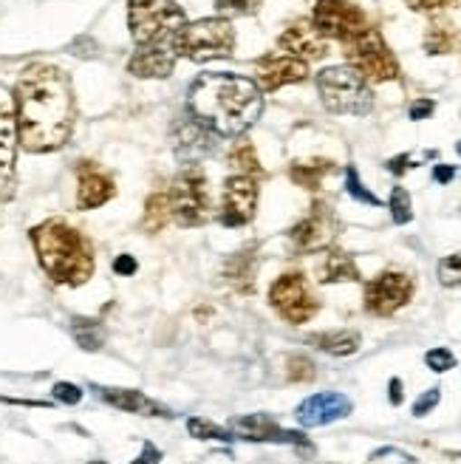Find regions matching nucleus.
<instances>
[{"instance_id":"obj_47","label":"nucleus","mask_w":461,"mask_h":464,"mask_svg":"<svg viewBox=\"0 0 461 464\" xmlns=\"http://www.w3.org/2000/svg\"><path fill=\"white\" fill-rule=\"evenodd\" d=\"M91 464H108V461H91Z\"/></svg>"},{"instance_id":"obj_24","label":"nucleus","mask_w":461,"mask_h":464,"mask_svg":"<svg viewBox=\"0 0 461 464\" xmlns=\"http://www.w3.org/2000/svg\"><path fill=\"white\" fill-rule=\"evenodd\" d=\"M224 275H226V281L233 284L238 292H244V295H249L252 289H255V275H258V255H255V246L235 252L233 258L226 261Z\"/></svg>"},{"instance_id":"obj_44","label":"nucleus","mask_w":461,"mask_h":464,"mask_svg":"<svg viewBox=\"0 0 461 464\" xmlns=\"http://www.w3.org/2000/svg\"><path fill=\"white\" fill-rule=\"evenodd\" d=\"M408 168H413L408 153H402V156H397V159H390V161H388V170H390V173H399V176H402Z\"/></svg>"},{"instance_id":"obj_10","label":"nucleus","mask_w":461,"mask_h":464,"mask_svg":"<svg viewBox=\"0 0 461 464\" xmlns=\"http://www.w3.org/2000/svg\"><path fill=\"white\" fill-rule=\"evenodd\" d=\"M312 23L326 40H340V43H349L351 37L368 29L362 9L354 6L351 0H317Z\"/></svg>"},{"instance_id":"obj_17","label":"nucleus","mask_w":461,"mask_h":464,"mask_svg":"<svg viewBox=\"0 0 461 464\" xmlns=\"http://www.w3.org/2000/svg\"><path fill=\"white\" fill-rule=\"evenodd\" d=\"M117 196V184L97 165V161H80L77 165V210H97Z\"/></svg>"},{"instance_id":"obj_26","label":"nucleus","mask_w":461,"mask_h":464,"mask_svg":"<svg viewBox=\"0 0 461 464\" xmlns=\"http://www.w3.org/2000/svg\"><path fill=\"white\" fill-rule=\"evenodd\" d=\"M329 173H334V161H329V159L294 161V165L289 168V179L303 190H320Z\"/></svg>"},{"instance_id":"obj_46","label":"nucleus","mask_w":461,"mask_h":464,"mask_svg":"<svg viewBox=\"0 0 461 464\" xmlns=\"http://www.w3.org/2000/svg\"><path fill=\"white\" fill-rule=\"evenodd\" d=\"M390 402L394 405L402 402V382L399 380H390Z\"/></svg>"},{"instance_id":"obj_21","label":"nucleus","mask_w":461,"mask_h":464,"mask_svg":"<svg viewBox=\"0 0 461 464\" xmlns=\"http://www.w3.org/2000/svg\"><path fill=\"white\" fill-rule=\"evenodd\" d=\"M213 139H216V133L210 128H204L196 116H190V120H181L176 125L173 145L184 161H198L201 156H206L213 150Z\"/></svg>"},{"instance_id":"obj_8","label":"nucleus","mask_w":461,"mask_h":464,"mask_svg":"<svg viewBox=\"0 0 461 464\" xmlns=\"http://www.w3.org/2000/svg\"><path fill=\"white\" fill-rule=\"evenodd\" d=\"M342 54L354 72H360L368 82H390L399 77V63L390 52L385 37L368 26L349 43H342Z\"/></svg>"},{"instance_id":"obj_43","label":"nucleus","mask_w":461,"mask_h":464,"mask_svg":"<svg viewBox=\"0 0 461 464\" xmlns=\"http://www.w3.org/2000/svg\"><path fill=\"white\" fill-rule=\"evenodd\" d=\"M158 461H161V453H158V448L148 442V445L142 448V453L136 456V459H133L130 464H158Z\"/></svg>"},{"instance_id":"obj_5","label":"nucleus","mask_w":461,"mask_h":464,"mask_svg":"<svg viewBox=\"0 0 461 464\" xmlns=\"http://www.w3.org/2000/svg\"><path fill=\"white\" fill-rule=\"evenodd\" d=\"M317 91L326 111L340 116H365L374 111V91L351 65H331L317 74Z\"/></svg>"},{"instance_id":"obj_4","label":"nucleus","mask_w":461,"mask_h":464,"mask_svg":"<svg viewBox=\"0 0 461 464\" xmlns=\"http://www.w3.org/2000/svg\"><path fill=\"white\" fill-rule=\"evenodd\" d=\"M170 49L176 57H187L193 63L226 60L235 52V29L224 17H201L196 23H184L173 34Z\"/></svg>"},{"instance_id":"obj_41","label":"nucleus","mask_w":461,"mask_h":464,"mask_svg":"<svg viewBox=\"0 0 461 464\" xmlns=\"http://www.w3.org/2000/svg\"><path fill=\"white\" fill-rule=\"evenodd\" d=\"M436 111V105H433V100H419V102H413L410 105V120L413 122H422V120H427V116Z\"/></svg>"},{"instance_id":"obj_11","label":"nucleus","mask_w":461,"mask_h":464,"mask_svg":"<svg viewBox=\"0 0 461 464\" xmlns=\"http://www.w3.org/2000/svg\"><path fill=\"white\" fill-rule=\"evenodd\" d=\"M413 297V277L405 272H382L365 286V309L368 314L390 317Z\"/></svg>"},{"instance_id":"obj_12","label":"nucleus","mask_w":461,"mask_h":464,"mask_svg":"<svg viewBox=\"0 0 461 464\" xmlns=\"http://www.w3.org/2000/svg\"><path fill=\"white\" fill-rule=\"evenodd\" d=\"M17 148H20V128H17L14 94L0 85V196L4 198L12 196Z\"/></svg>"},{"instance_id":"obj_6","label":"nucleus","mask_w":461,"mask_h":464,"mask_svg":"<svg viewBox=\"0 0 461 464\" xmlns=\"http://www.w3.org/2000/svg\"><path fill=\"white\" fill-rule=\"evenodd\" d=\"M187 23L176 0H128V29L136 45L170 43Z\"/></svg>"},{"instance_id":"obj_18","label":"nucleus","mask_w":461,"mask_h":464,"mask_svg":"<svg viewBox=\"0 0 461 464\" xmlns=\"http://www.w3.org/2000/svg\"><path fill=\"white\" fill-rule=\"evenodd\" d=\"M349 413H351V400L345 397V393L322 391V393H314V397L301 402V408H297V422L303 428H320V425L337 422Z\"/></svg>"},{"instance_id":"obj_29","label":"nucleus","mask_w":461,"mask_h":464,"mask_svg":"<svg viewBox=\"0 0 461 464\" xmlns=\"http://www.w3.org/2000/svg\"><path fill=\"white\" fill-rule=\"evenodd\" d=\"M456 45V26L445 17L430 20V26L425 32V52L439 57V54H450Z\"/></svg>"},{"instance_id":"obj_13","label":"nucleus","mask_w":461,"mask_h":464,"mask_svg":"<svg viewBox=\"0 0 461 464\" xmlns=\"http://www.w3.org/2000/svg\"><path fill=\"white\" fill-rule=\"evenodd\" d=\"M258 179L252 176H229L224 181V193H221V210L218 221L224 227H244L255 218L258 210Z\"/></svg>"},{"instance_id":"obj_30","label":"nucleus","mask_w":461,"mask_h":464,"mask_svg":"<svg viewBox=\"0 0 461 464\" xmlns=\"http://www.w3.org/2000/svg\"><path fill=\"white\" fill-rule=\"evenodd\" d=\"M74 337L85 352H97L102 345V329L97 320H74Z\"/></svg>"},{"instance_id":"obj_19","label":"nucleus","mask_w":461,"mask_h":464,"mask_svg":"<svg viewBox=\"0 0 461 464\" xmlns=\"http://www.w3.org/2000/svg\"><path fill=\"white\" fill-rule=\"evenodd\" d=\"M229 433H235L238 439H246V442H283V445H303L306 442L301 433L283 430L278 422L269 420L266 413L238 416V420L229 422Z\"/></svg>"},{"instance_id":"obj_37","label":"nucleus","mask_w":461,"mask_h":464,"mask_svg":"<svg viewBox=\"0 0 461 464\" xmlns=\"http://www.w3.org/2000/svg\"><path fill=\"white\" fill-rule=\"evenodd\" d=\"M425 362L430 371H436V374H445V371H450L456 365V354L447 352V348H430L425 354Z\"/></svg>"},{"instance_id":"obj_38","label":"nucleus","mask_w":461,"mask_h":464,"mask_svg":"<svg viewBox=\"0 0 461 464\" xmlns=\"http://www.w3.org/2000/svg\"><path fill=\"white\" fill-rule=\"evenodd\" d=\"M52 393H54V400L62 405H77L82 400V388H77L74 382H57Z\"/></svg>"},{"instance_id":"obj_39","label":"nucleus","mask_w":461,"mask_h":464,"mask_svg":"<svg viewBox=\"0 0 461 464\" xmlns=\"http://www.w3.org/2000/svg\"><path fill=\"white\" fill-rule=\"evenodd\" d=\"M413 12H442L447 6H456L458 0H405Z\"/></svg>"},{"instance_id":"obj_15","label":"nucleus","mask_w":461,"mask_h":464,"mask_svg":"<svg viewBox=\"0 0 461 464\" xmlns=\"http://www.w3.org/2000/svg\"><path fill=\"white\" fill-rule=\"evenodd\" d=\"M309 63L289 57V54H266L261 60H255V82L264 94H272L283 85H294L309 80Z\"/></svg>"},{"instance_id":"obj_40","label":"nucleus","mask_w":461,"mask_h":464,"mask_svg":"<svg viewBox=\"0 0 461 464\" xmlns=\"http://www.w3.org/2000/svg\"><path fill=\"white\" fill-rule=\"evenodd\" d=\"M436 405H439V388H430V391H425L422 397L417 400V405H413V416H425Z\"/></svg>"},{"instance_id":"obj_28","label":"nucleus","mask_w":461,"mask_h":464,"mask_svg":"<svg viewBox=\"0 0 461 464\" xmlns=\"http://www.w3.org/2000/svg\"><path fill=\"white\" fill-rule=\"evenodd\" d=\"M173 221V210H170V196L165 190L150 193L145 201V213H142V229L145 232H161Z\"/></svg>"},{"instance_id":"obj_42","label":"nucleus","mask_w":461,"mask_h":464,"mask_svg":"<svg viewBox=\"0 0 461 464\" xmlns=\"http://www.w3.org/2000/svg\"><path fill=\"white\" fill-rule=\"evenodd\" d=\"M136 269H139V264H136V258H133V255H120V258L113 261V272H117V275H122V277L133 275Z\"/></svg>"},{"instance_id":"obj_25","label":"nucleus","mask_w":461,"mask_h":464,"mask_svg":"<svg viewBox=\"0 0 461 464\" xmlns=\"http://www.w3.org/2000/svg\"><path fill=\"white\" fill-rule=\"evenodd\" d=\"M362 337L360 332H351V329H337V332H320V334H312L309 337V345L320 348V352H326L331 357H349L360 348Z\"/></svg>"},{"instance_id":"obj_14","label":"nucleus","mask_w":461,"mask_h":464,"mask_svg":"<svg viewBox=\"0 0 461 464\" xmlns=\"http://www.w3.org/2000/svg\"><path fill=\"white\" fill-rule=\"evenodd\" d=\"M337 232H340V221H337L334 210L329 204L317 201L309 210V216L292 229V241L301 252H320V249L331 246Z\"/></svg>"},{"instance_id":"obj_32","label":"nucleus","mask_w":461,"mask_h":464,"mask_svg":"<svg viewBox=\"0 0 461 464\" xmlns=\"http://www.w3.org/2000/svg\"><path fill=\"white\" fill-rule=\"evenodd\" d=\"M286 377L292 382H312L317 377V368H314V362L309 357L294 354V357L286 360Z\"/></svg>"},{"instance_id":"obj_31","label":"nucleus","mask_w":461,"mask_h":464,"mask_svg":"<svg viewBox=\"0 0 461 464\" xmlns=\"http://www.w3.org/2000/svg\"><path fill=\"white\" fill-rule=\"evenodd\" d=\"M258 6H261V0H216V12H218V17H224V20L255 14Z\"/></svg>"},{"instance_id":"obj_7","label":"nucleus","mask_w":461,"mask_h":464,"mask_svg":"<svg viewBox=\"0 0 461 464\" xmlns=\"http://www.w3.org/2000/svg\"><path fill=\"white\" fill-rule=\"evenodd\" d=\"M170 210L178 227H204L213 218V193L198 165L184 168L170 184Z\"/></svg>"},{"instance_id":"obj_3","label":"nucleus","mask_w":461,"mask_h":464,"mask_svg":"<svg viewBox=\"0 0 461 464\" xmlns=\"http://www.w3.org/2000/svg\"><path fill=\"white\" fill-rule=\"evenodd\" d=\"M32 244L43 272L54 284L82 286L94 275V246L77 227L62 218H49L32 229Z\"/></svg>"},{"instance_id":"obj_1","label":"nucleus","mask_w":461,"mask_h":464,"mask_svg":"<svg viewBox=\"0 0 461 464\" xmlns=\"http://www.w3.org/2000/svg\"><path fill=\"white\" fill-rule=\"evenodd\" d=\"M14 111L20 128V148L29 153H52L68 145L74 133L77 105L74 88L62 68L52 63H32L14 82Z\"/></svg>"},{"instance_id":"obj_33","label":"nucleus","mask_w":461,"mask_h":464,"mask_svg":"<svg viewBox=\"0 0 461 464\" xmlns=\"http://www.w3.org/2000/svg\"><path fill=\"white\" fill-rule=\"evenodd\" d=\"M388 207H390V216H394L397 224H408V221L413 218V210H410V193H408L405 188H394V190H390Z\"/></svg>"},{"instance_id":"obj_34","label":"nucleus","mask_w":461,"mask_h":464,"mask_svg":"<svg viewBox=\"0 0 461 464\" xmlns=\"http://www.w3.org/2000/svg\"><path fill=\"white\" fill-rule=\"evenodd\" d=\"M187 430H190L196 439H221V442H226V439H233V436H229V430L218 428V425L210 422V420H204V416L187 420Z\"/></svg>"},{"instance_id":"obj_23","label":"nucleus","mask_w":461,"mask_h":464,"mask_svg":"<svg viewBox=\"0 0 461 464\" xmlns=\"http://www.w3.org/2000/svg\"><path fill=\"white\" fill-rule=\"evenodd\" d=\"M317 281L320 284H357L360 269L354 258L342 249H329L317 264Z\"/></svg>"},{"instance_id":"obj_27","label":"nucleus","mask_w":461,"mask_h":464,"mask_svg":"<svg viewBox=\"0 0 461 464\" xmlns=\"http://www.w3.org/2000/svg\"><path fill=\"white\" fill-rule=\"evenodd\" d=\"M229 168H233V176H252L258 179L264 176V168H261V159L255 153V145L249 142L246 136H238V142L233 145V150H229Z\"/></svg>"},{"instance_id":"obj_20","label":"nucleus","mask_w":461,"mask_h":464,"mask_svg":"<svg viewBox=\"0 0 461 464\" xmlns=\"http://www.w3.org/2000/svg\"><path fill=\"white\" fill-rule=\"evenodd\" d=\"M176 52L170 49V43L158 45H136V54L128 60V74L139 80H165L173 74L176 68Z\"/></svg>"},{"instance_id":"obj_45","label":"nucleus","mask_w":461,"mask_h":464,"mask_svg":"<svg viewBox=\"0 0 461 464\" xmlns=\"http://www.w3.org/2000/svg\"><path fill=\"white\" fill-rule=\"evenodd\" d=\"M453 176H456V170H453L450 165H439V168L433 170V179L439 181V184H447V181H450Z\"/></svg>"},{"instance_id":"obj_35","label":"nucleus","mask_w":461,"mask_h":464,"mask_svg":"<svg viewBox=\"0 0 461 464\" xmlns=\"http://www.w3.org/2000/svg\"><path fill=\"white\" fill-rule=\"evenodd\" d=\"M345 188H349V193L357 198V201H362V204H371V207H377L379 204V198L365 188V184L360 181V173H357V168H349L345 170Z\"/></svg>"},{"instance_id":"obj_36","label":"nucleus","mask_w":461,"mask_h":464,"mask_svg":"<svg viewBox=\"0 0 461 464\" xmlns=\"http://www.w3.org/2000/svg\"><path fill=\"white\" fill-rule=\"evenodd\" d=\"M439 281H442V286L461 284V255H447V258L439 261Z\"/></svg>"},{"instance_id":"obj_22","label":"nucleus","mask_w":461,"mask_h":464,"mask_svg":"<svg viewBox=\"0 0 461 464\" xmlns=\"http://www.w3.org/2000/svg\"><path fill=\"white\" fill-rule=\"evenodd\" d=\"M100 397L117 411L136 413V416H173L165 405H158L156 400L145 397L136 388H100Z\"/></svg>"},{"instance_id":"obj_48","label":"nucleus","mask_w":461,"mask_h":464,"mask_svg":"<svg viewBox=\"0 0 461 464\" xmlns=\"http://www.w3.org/2000/svg\"><path fill=\"white\" fill-rule=\"evenodd\" d=\"M458 156H461V142H458Z\"/></svg>"},{"instance_id":"obj_9","label":"nucleus","mask_w":461,"mask_h":464,"mask_svg":"<svg viewBox=\"0 0 461 464\" xmlns=\"http://www.w3.org/2000/svg\"><path fill=\"white\" fill-rule=\"evenodd\" d=\"M269 304L286 323H309L320 312V300L312 295L306 277L301 272H286L269 289Z\"/></svg>"},{"instance_id":"obj_16","label":"nucleus","mask_w":461,"mask_h":464,"mask_svg":"<svg viewBox=\"0 0 461 464\" xmlns=\"http://www.w3.org/2000/svg\"><path fill=\"white\" fill-rule=\"evenodd\" d=\"M278 49L289 57L312 63V60H322L329 54V40L317 32L312 17H301L283 29V34L278 37Z\"/></svg>"},{"instance_id":"obj_2","label":"nucleus","mask_w":461,"mask_h":464,"mask_svg":"<svg viewBox=\"0 0 461 464\" xmlns=\"http://www.w3.org/2000/svg\"><path fill=\"white\" fill-rule=\"evenodd\" d=\"M187 105L216 136H244L264 113V91L255 80L233 72H206L190 82Z\"/></svg>"}]
</instances>
